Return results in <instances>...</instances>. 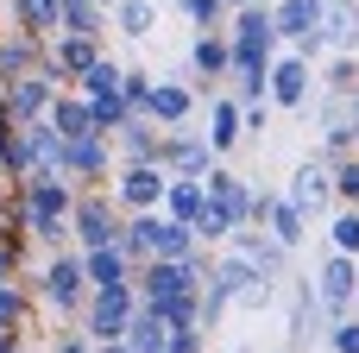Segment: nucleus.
<instances>
[{"mask_svg":"<svg viewBox=\"0 0 359 353\" xmlns=\"http://www.w3.org/2000/svg\"><path fill=\"white\" fill-rule=\"evenodd\" d=\"M69 208H76V196H69L63 177L44 171V177H25V183H19V221H25L32 240L63 246V234H69Z\"/></svg>","mask_w":359,"mask_h":353,"instance_id":"1","label":"nucleus"},{"mask_svg":"<svg viewBox=\"0 0 359 353\" xmlns=\"http://www.w3.org/2000/svg\"><path fill=\"white\" fill-rule=\"evenodd\" d=\"M265 101L284 107V114H309L316 107V63L297 57V51H278L271 57V76H265Z\"/></svg>","mask_w":359,"mask_h":353,"instance_id":"2","label":"nucleus"},{"mask_svg":"<svg viewBox=\"0 0 359 353\" xmlns=\"http://www.w3.org/2000/svg\"><path fill=\"white\" fill-rule=\"evenodd\" d=\"M265 13H271V32L284 51H297L309 63L322 57V0H271Z\"/></svg>","mask_w":359,"mask_h":353,"instance_id":"3","label":"nucleus"},{"mask_svg":"<svg viewBox=\"0 0 359 353\" xmlns=\"http://www.w3.org/2000/svg\"><path fill=\"white\" fill-rule=\"evenodd\" d=\"M284 202L303 215V221H328L341 202H334V171H328V158L316 152V158H303L297 171H290V189H284Z\"/></svg>","mask_w":359,"mask_h":353,"instance_id":"4","label":"nucleus"},{"mask_svg":"<svg viewBox=\"0 0 359 353\" xmlns=\"http://www.w3.org/2000/svg\"><path fill=\"white\" fill-rule=\"evenodd\" d=\"M284 353H309L328 341V309H322V297H316V284L309 278H290V316H284Z\"/></svg>","mask_w":359,"mask_h":353,"instance_id":"5","label":"nucleus"},{"mask_svg":"<svg viewBox=\"0 0 359 353\" xmlns=\"http://www.w3.org/2000/svg\"><path fill=\"white\" fill-rule=\"evenodd\" d=\"M309 284H316V297H322L328 322L353 316V303H359V259H341V253H322V265L309 272Z\"/></svg>","mask_w":359,"mask_h":353,"instance_id":"6","label":"nucleus"},{"mask_svg":"<svg viewBox=\"0 0 359 353\" xmlns=\"http://www.w3.org/2000/svg\"><path fill=\"white\" fill-rule=\"evenodd\" d=\"M133 309H139V291H133V284L88 291V303H82V316H88V341H95V347H101V341H120L126 322H133Z\"/></svg>","mask_w":359,"mask_h":353,"instance_id":"7","label":"nucleus"},{"mask_svg":"<svg viewBox=\"0 0 359 353\" xmlns=\"http://www.w3.org/2000/svg\"><path fill=\"white\" fill-rule=\"evenodd\" d=\"M69 234L82 240V253L114 246V240H120V208H114V196H101V189L76 196V208H69Z\"/></svg>","mask_w":359,"mask_h":353,"instance_id":"8","label":"nucleus"},{"mask_svg":"<svg viewBox=\"0 0 359 353\" xmlns=\"http://www.w3.org/2000/svg\"><path fill=\"white\" fill-rule=\"evenodd\" d=\"M158 171L164 177H208L215 171V152H208L202 133L177 126V133H158Z\"/></svg>","mask_w":359,"mask_h":353,"instance_id":"9","label":"nucleus"},{"mask_svg":"<svg viewBox=\"0 0 359 353\" xmlns=\"http://www.w3.org/2000/svg\"><path fill=\"white\" fill-rule=\"evenodd\" d=\"M38 291H44V303H50L57 316H82V303H88V278H82V259H76V253H57V259L44 265Z\"/></svg>","mask_w":359,"mask_h":353,"instance_id":"10","label":"nucleus"},{"mask_svg":"<svg viewBox=\"0 0 359 353\" xmlns=\"http://www.w3.org/2000/svg\"><path fill=\"white\" fill-rule=\"evenodd\" d=\"M202 189H208V208H215L227 227H252V183H246V177H233L227 164H215V171L202 177Z\"/></svg>","mask_w":359,"mask_h":353,"instance_id":"11","label":"nucleus"},{"mask_svg":"<svg viewBox=\"0 0 359 353\" xmlns=\"http://www.w3.org/2000/svg\"><path fill=\"white\" fill-rule=\"evenodd\" d=\"M227 253H233V259H246V265H252L265 284H284V265H290V253H284V246H278L265 227H233V234H227Z\"/></svg>","mask_w":359,"mask_h":353,"instance_id":"12","label":"nucleus"},{"mask_svg":"<svg viewBox=\"0 0 359 353\" xmlns=\"http://www.w3.org/2000/svg\"><path fill=\"white\" fill-rule=\"evenodd\" d=\"M164 171L158 164H126L120 171V183H114V208H133V215H158V202H164Z\"/></svg>","mask_w":359,"mask_h":353,"instance_id":"13","label":"nucleus"},{"mask_svg":"<svg viewBox=\"0 0 359 353\" xmlns=\"http://www.w3.org/2000/svg\"><path fill=\"white\" fill-rule=\"evenodd\" d=\"M107 158H114V139H107V133H95V139H69L57 177H63V183H95V177H107Z\"/></svg>","mask_w":359,"mask_h":353,"instance_id":"14","label":"nucleus"},{"mask_svg":"<svg viewBox=\"0 0 359 353\" xmlns=\"http://www.w3.org/2000/svg\"><path fill=\"white\" fill-rule=\"evenodd\" d=\"M322 57H359V0H322Z\"/></svg>","mask_w":359,"mask_h":353,"instance_id":"15","label":"nucleus"},{"mask_svg":"<svg viewBox=\"0 0 359 353\" xmlns=\"http://www.w3.org/2000/svg\"><path fill=\"white\" fill-rule=\"evenodd\" d=\"M189 114H196V88H183V82H151V95H145V107H139V120H151V126H189Z\"/></svg>","mask_w":359,"mask_h":353,"instance_id":"16","label":"nucleus"},{"mask_svg":"<svg viewBox=\"0 0 359 353\" xmlns=\"http://www.w3.org/2000/svg\"><path fill=\"white\" fill-rule=\"evenodd\" d=\"M202 139H208L215 158H227V152L246 139V133H240V101H233V95H215V101H208V133H202Z\"/></svg>","mask_w":359,"mask_h":353,"instance_id":"17","label":"nucleus"},{"mask_svg":"<svg viewBox=\"0 0 359 353\" xmlns=\"http://www.w3.org/2000/svg\"><path fill=\"white\" fill-rule=\"evenodd\" d=\"M208 208V189H202V177H170L164 183V202H158V215H170V221H183V227H196V215Z\"/></svg>","mask_w":359,"mask_h":353,"instance_id":"18","label":"nucleus"},{"mask_svg":"<svg viewBox=\"0 0 359 353\" xmlns=\"http://www.w3.org/2000/svg\"><path fill=\"white\" fill-rule=\"evenodd\" d=\"M95 57H101V44H95V38H69V32H57V44L44 51V63H50L57 82H63V76H82Z\"/></svg>","mask_w":359,"mask_h":353,"instance_id":"19","label":"nucleus"},{"mask_svg":"<svg viewBox=\"0 0 359 353\" xmlns=\"http://www.w3.org/2000/svg\"><path fill=\"white\" fill-rule=\"evenodd\" d=\"M44 120H50V133H57L63 145H69V139H95V114H88V101H82V95H57Z\"/></svg>","mask_w":359,"mask_h":353,"instance_id":"20","label":"nucleus"},{"mask_svg":"<svg viewBox=\"0 0 359 353\" xmlns=\"http://www.w3.org/2000/svg\"><path fill=\"white\" fill-rule=\"evenodd\" d=\"M189 69H196L202 82H227V69H233V57H227V32H202V38L189 44Z\"/></svg>","mask_w":359,"mask_h":353,"instance_id":"21","label":"nucleus"},{"mask_svg":"<svg viewBox=\"0 0 359 353\" xmlns=\"http://www.w3.org/2000/svg\"><path fill=\"white\" fill-rule=\"evenodd\" d=\"M82 278H88V291L133 284V265H126V253H120V246H95V253H82Z\"/></svg>","mask_w":359,"mask_h":353,"instance_id":"22","label":"nucleus"},{"mask_svg":"<svg viewBox=\"0 0 359 353\" xmlns=\"http://www.w3.org/2000/svg\"><path fill=\"white\" fill-rule=\"evenodd\" d=\"M120 158H126V164H158V126L139 120V114H126V126H120Z\"/></svg>","mask_w":359,"mask_h":353,"instance_id":"23","label":"nucleus"},{"mask_svg":"<svg viewBox=\"0 0 359 353\" xmlns=\"http://www.w3.org/2000/svg\"><path fill=\"white\" fill-rule=\"evenodd\" d=\"M101 25H107L101 0H63V13H57V32H69V38H101Z\"/></svg>","mask_w":359,"mask_h":353,"instance_id":"24","label":"nucleus"},{"mask_svg":"<svg viewBox=\"0 0 359 353\" xmlns=\"http://www.w3.org/2000/svg\"><path fill=\"white\" fill-rule=\"evenodd\" d=\"M6 6H13V25L25 38H50L57 32V13H63V0H6Z\"/></svg>","mask_w":359,"mask_h":353,"instance_id":"25","label":"nucleus"},{"mask_svg":"<svg viewBox=\"0 0 359 353\" xmlns=\"http://www.w3.org/2000/svg\"><path fill=\"white\" fill-rule=\"evenodd\" d=\"M265 234H271V240H278L284 253H297V246L309 240V221H303V215H297V208H290V202L278 196V202H271V215H265Z\"/></svg>","mask_w":359,"mask_h":353,"instance_id":"26","label":"nucleus"},{"mask_svg":"<svg viewBox=\"0 0 359 353\" xmlns=\"http://www.w3.org/2000/svg\"><path fill=\"white\" fill-rule=\"evenodd\" d=\"M126 353H164V341H170V328L151 316V309H133V322H126Z\"/></svg>","mask_w":359,"mask_h":353,"instance_id":"27","label":"nucleus"},{"mask_svg":"<svg viewBox=\"0 0 359 353\" xmlns=\"http://www.w3.org/2000/svg\"><path fill=\"white\" fill-rule=\"evenodd\" d=\"M107 13H114V25H120L126 38H151V32H158V0H114Z\"/></svg>","mask_w":359,"mask_h":353,"instance_id":"28","label":"nucleus"},{"mask_svg":"<svg viewBox=\"0 0 359 353\" xmlns=\"http://www.w3.org/2000/svg\"><path fill=\"white\" fill-rule=\"evenodd\" d=\"M328 253L359 259V208H334L328 215Z\"/></svg>","mask_w":359,"mask_h":353,"instance_id":"29","label":"nucleus"},{"mask_svg":"<svg viewBox=\"0 0 359 353\" xmlns=\"http://www.w3.org/2000/svg\"><path fill=\"white\" fill-rule=\"evenodd\" d=\"M328 171H334V202H341V208H359V152L328 158Z\"/></svg>","mask_w":359,"mask_h":353,"instance_id":"30","label":"nucleus"},{"mask_svg":"<svg viewBox=\"0 0 359 353\" xmlns=\"http://www.w3.org/2000/svg\"><path fill=\"white\" fill-rule=\"evenodd\" d=\"M316 82H322L328 95H353V88H359V57H334V63H328Z\"/></svg>","mask_w":359,"mask_h":353,"instance_id":"31","label":"nucleus"},{"mask_svg":"<svg viewBox=\"0 0 359 353\" xmlns=\"http://www.w3.org/2000/svg\"><path fill=\"white\" fill-rule=\"evenodd\" d=\"M177 6H183V19H189L196 32H221V25H227V6H221V0H177Z\"/></svg>","mask_w":359,"mask_h":353,"instance_id":"32","label":"nucleus"},{"mask_svg":"<svg viewBox=\"0 0 359 353\" xmlns=\"http://www.w3.org/2000/svg\"><path fill=\"white\" fill-rule=\"evenodd\" d=\"M328 353H359V316H341V322H328Z\"/></svg>","mask_w":359,"mask_h":353,"instance_id":"33","label":"nucleus"},{"mask_svg":"<svg viewBox=\"0 0 359 353\" xmlns=\"http://www.w3.org/2000/svg\"><path fill=\"white\" fill-rule=\"evenodd\" d=\"M164 353H208V335L189 322V328H170V341H164Z\"/></svg>","mask_w":359,"mask_h":353,"instance_id":"34","label":"nucleus"},{"mask_svg":"<svg viewBox=\"0 0 359 353\" xmlns=\"http://www.w3.org/2000/svg\"><path fill=\"white\" fill-rule=\"evenodd\" d=\"M265 126H271V101H246V107H240V133H246V139H259Z\"/></svg>","mask_w":359,"mask_h":353,"instance_id":"35","label":"nucleus"},{"mask_svg":"<svg viewBox=\"0 0 359 353\" xmlns=\"http://www.w3.org/2000/svg\"><path fill=\"white\" fill-rule=\"evenodd\" d=\"M19 316H25V297H19V284H0V328L13 335V328H19Z\"/></svg>","mask_w":359,"mask_h":353,"instance_id":"36","label":"nucleus"},{"mask_svg":"<svg viewBox=\"0 0 359 353\" xmlns=\"http://www.w3.org/2000/svg\"><path fill=\"white\" fill-rule=\"evenodd\" d=\"M50 353H95V341H88V335H57Z\"/></svg>","mask_w":359,"mask_h":353,"instance_id":"37","label":"nucleus"},{"mask_svg":"<svg viewBox=\"0 0 359 353\" xmlns=\"http://www.w3.org/2000/svg\"><path fill=\"white\" fill-rule=\"evenodd\" d=\"M95 353H126V341H101V347H95Z\"/></svg>","mask_w":359,"mask_h":353,"instance_id":"38","label":"nucleus"},{"mask_svg":"<svg viewBox=\"0 0 359 353\" xmlns=\"http://www.w3.org/2000/svg\"><path fill=\"white\" fill-rule=\"evenodd\" d=\"M221 6H227V13H233V6H252V0H221Z\"/></svg>","mask_w":359,"mask_h":353,"instance_id":"39","label":"nucleus"},{"mask_svg":"<svg viewBox=\"0 0 359 353\" xmlns=\"http://www.w3.org/2000/svg\"><path fill=\"white\" fill-rule=\"evenodd\" d=\"M227 353H259V347H227Z\"/></svg>","mask_w":359,"mask_h":353,"instance_id":"40","label":"nucleus"},{"mask_svg":"<svg viewBox=\"0 0 359 353\" xmlns=\"http://www.w3.org/2000/svg\"><path fill=\"white\" fill-rule=\"evenodd\" d=\"M252 6H271V0H252Z\"/></svg>","mask_w":359,"mask_h":353,"instance_id":"41","label":"nucleus"}]
</instances>
